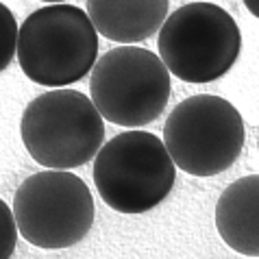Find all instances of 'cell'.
<instances>
[{
  "label": "cell",
  "instance_id": "obj_1",
  "mask_svg": "<svg viewBox=\"0 0 259 259\" xmlns=\"http://www.w3.org/2000/svg\"><path fill=\"white\" fill-rule=\"evenodd\" d=\"M16 59L33 83L63 90L94 68L98 33L88 13L78 7H41L18 28Z\"/></svg>",
  "mask_w": 259,
  "mask_h": 259
},
{
  "label": "cell",
  "instance_id": "obj_2",
  "mask_svg": "<svg viewBox=\"0 0 259 259\" xmlns=\"http://www.w3.org/2000/svg\"><path fill=\"white\" fill-rule=\"evenodd\" d=\"M20 135L28 155L46 170H72L96 157L105 124L92 98L76 90H53L26 105Z\"/></svg>",
  "mask_w": 259,
  "mask_h": 259
},
{
  "label": "cell",
  "instance_id": "obj_3",
  "mask_svg": "<svg viewBox=\"0 0 259 259\" xmlns=\"http://www.w3.org/2000/svg\"><path fill=\"white\" fill-rule=\"evenodd\" d=\"M92 177L107 207L135 215L168 198L177 168L157 135L124 131L100 146Z\"/></svg>",
  "mask_w": 259,
  "mask_h": 259
},
{
  "label": "cell",
  "instance_id": "obj_4",
  "mask_svg": "<svg viewBox=\"0 0 259 259\" xmlns=\"http://www.w3.org/2000/svg\"><path fill=\"white\" fill-rule=\"evenodd\" d=\"M157 46L172 76L185 83H211L235 66L242 33L222 7L190 3L165 18Z\"/></svg>",
  "mask_w": 259,
  "mask_h": 259
},
{
  "label": "cell",
  "instance_id": "obj_5",
  "mask_svg": "<svg viewBox=\"0 0 259 259\" xmlns=\"http://www.w3.org/2000/svg\"><path fill=\"white\" fill-rule=\"evenodd\" d=\"M244 120L233 103L209 94L181 100L163 124V146L175 168L194 177H215L240 159Z\"/></svg>",
  "mask_w": 259,
  "mask_h": 259
},
{
  "label": "cell",
  "instance_id": "obj_6",
  "mask_svg": "<svg viewBox=\"0 0 259 259\" xmlns=\"http://www.w3.org/2000/svg\"><path fill=\"white\" fill-rule=\"evenodd\" d=\"M170 72L155 53L118 46L92 68L90 94L103 116L118 126L140 128L155 122L170 100Z\"/></svg>",
  "mask_w": 259,
  "mask_h": 259
},
{
  "label": "cell",
  "instance_id": "obj_7",
  "mask_svg": "<svg viewBox=\"0 0 259 259\" xmlns=\"http://www.w3.org/2000/svg\"><path fill=\"white\" fill-rule=\"evenodd\" d=\"M18 235L48 250L70 248L94 225V198L68 170H44L20 183L13 196Z\"/></svg>",
  "mask_w": 259,
  "mask_h": 259
},
{
  "label": "cell",
  "instance_id": "obj_8",
  "mask_svg": "<svg viewBox=\"0 0 259 259\" xmlns=\"http://www.w3.org/2000/svg\"><path fill=\"white\" fill-rule=\"evenodd\" d=\"M168 7L170 0H88V18L103 37L133 46L159 31Z\"/></svg>",
  "mask_w": 259,
  "mask_h": 259
},
{
  "label": "cell",
  "instance_id": "obj_9",
  "mask_svg": "<svg viewBox=\"0 0 259 259\" xmlns=\"http://www.w3.org/2000/svg\"><path fill=\"white\" fill-rule=\"evenodd\" d=\"M215 229L229 248L259 257V175L227 185L215 203Z\"/></svg>",
  "mask_w": 259,
  "mask_h": 259
},
{
  "label": "cell",
  "instance_id": "obj_10",
  "mask_svg": "<svg viewBox=\"0 0 259 259\" xmlns=\"http://www.w3.org/2000/svg\"><path fill=\"white\" fill-rule=\"evenodd\" d=\"M18 22L7 5L0 3V72L9 68L18 46Z\"/></svg>",
  "mask_w": 259,
  "mask_h": 259
},
{
  "label": "cell",
  "instance_id": "obj_11",
  "mask_svg": "<svg viewBox=\"0 0 259 259\" xmlns=\"http://www.w3.org/2000/svg\"><path fill=\"white\" fill-rule=\"evenodd\" d=\"M18 244V227L11 207L0 198V259H11Z\"/></svg>",
  "mask_w": 259,
  "mask_h": 259
},
{
  "label": "cell",
  "instance_id": "obj_12",
  "mask_svg": "<svg viewBox=\"0 0 259 259\" xmlns=\"http://www.w3.org/2000/svg\"><path fill=\"white\" fill-rule=\"evenodd\" d=\"M244 5H246V9L253 13L255 18H259V0H244Z\"/></svg>",
  "mask_w": 259,
  "mask_h": 259
},
{
  "label": "cell",
  "instance_id": "obj_13",
  "mask_svg": "<svg viewBox=\"0 0 259 259\" xmlns=\"http://www.w3.org/2000/svg\"><path fill=\"white\" fill-rule=\"evenodd\" d=\"M41 3H48V5H66V0H41Z\"/></svg>",
  "mask_w": 259,
  "mask_h": 259
},
{
  "label": "cell",
  "instance_id": "obj_14",
  "mask_svg": "<svg viewBox=\"0 0 259 259\" xmlns=\"http://www.w3.org/2000/svg\"><path fill=\"white\" fill-rule=\"evenodd\" d=\"M194 3H207V0H194Z\"/></svg>",
  "mask_w": 259,
  "mask_h": 259
}]
</instances>
